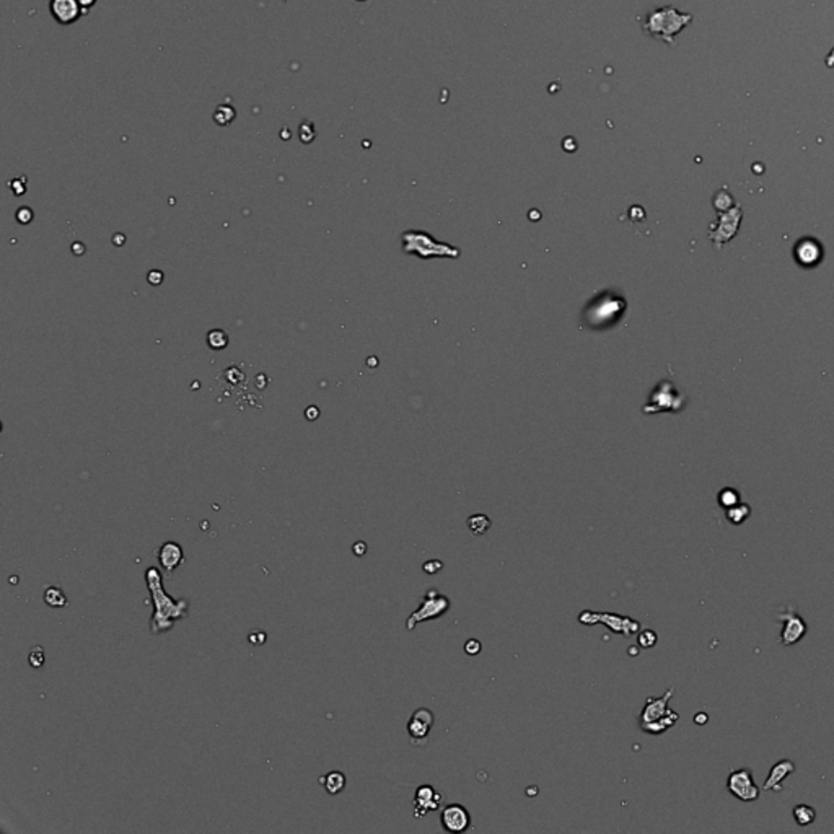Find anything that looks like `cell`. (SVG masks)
Segmentation results:
<instances>
[{
  "label": "cell",
  "instance_id": "19",
  "mask_svg": "<svg viewBox=\"0 0 834 834\" xmlns=\"http://www.w3.org/2000/svg\"><path fill=\"white\" fill-rule=\"evenodd\" d=\"M45 601L51 608H64L69 605L67 597L59 587H47L45 590Z\"/></svg>",
  "mask_w": 834,
  "mask_h": 834
},
{
  "label": "cell",
  "instance_id": "26",
  "mask_svg": "<svg viewBox=\"0 0 834 834\" xmlns=\"http://www.w3.org/2000/svg\"><path fill=\"white\" fill-rule=\"evenodd\" d=\"M352 552H354L355 556L362 557L367 552V544L364 543V541H357V543H354V546H352Z\"/></svg>",
  "mask_w": 834,
  "mask_h": 834
},
{
  "label": "cell",
  "instance_id": "13",
  "mask_svg": "<svg viewBox=\"0 0 834 834\" xmlns=\"http://www.w3.org/2000/svg\"><path fill=\"white\" fill-rule=\"evenodd\" d=\"M795 258L801 266H813L821 259V248L815 240H801L795 248Z\"/></svg>",
  "mask_w": 834,
  "mask_h": 834
},
{
  "label": "cell",
  "instance_id": "11",
  "mask_svg": "<svg viewBox=\"0 0 834 834\" xmlns=\"http://www.w3.org/2000/svg\"><path fill=\"white\" fill-rule=\"evenodd\" d=\"M792 772H795V762L794 761H790V760L777 761L776 765L771 767V771H769V776L766 777L765 784H762V789L772 790V792H781L782 782Z\"/></svg>",
  "mask_w": 834,
  "mask_h": 834
},
{
  "label": "cell",
  "instance_id": "4",
  "mask_svg": "<svg viewBox=\"0 0 834 834\" xmlns=\"http://www.w3.org/2000/svg\"><path fill=\"white\" fill-rule=\"evenodd\" d=\"M727 790L741 801H755L760 799V787L756 785L748 767L735 769L729 774Z\"/></svg>",
  "mask_w": 834,
  "mask_h": 834
},
{
  "label": "cell",
  "instance_id": "18",
  "mask_svg": "<svg viewBox=\"0 0 834 834\" xmlns=\"http://www.w3.org/2000/svg\"><path fill=\"white\" fill-rule=\"evenodd\" d=\"M792 813H794V818H795V821H797L799 826H809L816 820V810L813 809V806L805 805V804L795 806Z\"/></svg>",
  "mask_w": 834,
  "mask_h": 834
},
{
  "label": "cell",
  "instance_id": "6",
  "mask_svg": "<svg viewBox=\"0 0 834 834\" xmlns=\"http://www.w3.org/2000/svg\"><path fill=\"white\" fill-rule=\"evenodd\" d=\"M440 823L442 828L447 833L463 834L471 828V815L467 806L459 804H450L442 809Z\"/></svg>",
  "mask_w": 834,
  "mask_h": 834
},
{
  "label": "cell",
  "instance_id": "29",
  "mask_svg": "<svg viewBox=\"0 0 834 834\" xmlns=\"http://www.w3.org/2000/svg\"><path fill=\"white\" fill-rule=\"evenodd\" d=\"M826 67H830V69L834 67V47H833V51L830 52V56L826 57Z\"/></svg>",
  "mask_w": 834,
  "mask_h": 834
},
{
  "label": "cell",
  "instance_id": "30",
  "mask_svg": "<svg viewBox=\"0 0 834 834\" xmlns=\"http://www.w3.org/2000/svg\"><path fill=\"white\" fill-rule=\"evenodd\" d=\"M629 655H637V649H636V647H634V649L631 647V649H629Z\"/></svg>",
  "mask_w": 834,
  "mask_h": 834
},
{
  "label": "cell",
  "instance_id": "16",
  "mask_svg": "<svg viewBox=\"0 0 834 834\" xmlns=\"http://www.w3.org/2000/svg\"><path fill=\"white\" fill-rule=\"evenodd\" d=\"M467 525L469 532L474 536H483L491 530L492 522L489 517L484 515V513H476V515H471L467 518Z\"/></svg>",
  "mask_w": 834,
  "mask_h": 834
},
{
  "label": "cell",
  "instance_id": "27",
  "mask_svg": "<svg viewBox=\"0 0 834 834\" xmlns=\"http://www.w3.org/2000/svg\"><path fill=\"white\" fill-rule=\"evenodd\" d=\"M707 720H709V716H707L706 712H697L696 716H695V722H696L697 725H704V724H707Z\"/></svg>",
  "mask_w": 834,
  "mask_h": 834
},
{
  "label": "cell",
  "instance_id": "22",
  "mask_svg": "<svg viewBox=\"0 0 834 834\" xmlns=\"http://www.w3.org/2000/svg\"><path fill=\"white\" fill-rule=\"evenodd\" d=\"M45 649L41 646H36L31 649V652L28 653V663L31 665L33 668H41L42 665H45Z\"/></svg>",
  "mask_w": 834,
  "mask_h": 834
},
{
  "label": "cell",
  "instance_id": "20",
  "mask_svg": "<svg viewBox=\"0 0 834 834\" xmlns=\"http://www.w3.org/2000/svg\"><path fill=\"white\" fill-rule=\"evenodd\" d=\"M740 501H741L740 492L733 489V487H725V489L720 491L719 496H717L719 505L722 507L724 510H727V508L736 505V503H740Z\"/></svg>",
  "mask_w": 834,
  "mask_h": 834
},
{
  "label": "cell",
  "instance_id": "25",
  "mask_svg": "<svg viewBox=\"0 0 834 834\" xmlns=\"http://www.w3.org/2000/svg\"><path fill=\"white\" fill-rule=\"evenodd\" d=\"M481 649H483V646H481V642L476 641V639H469V641L464 644V652H467L469 657H474V655L481 653Z\"/></svg>",
  "mask_w": 834,
  "mask_h": 834
},
{
  "label": "cell",
  "instance_id": "24",
  "mask_svg": "<svg viewBox=\"0 0 834 834\" xmlns=\"http://www.w3.org/2000/svg\"><path fill=\"white\" fill-rule=\"evenodd\" d=\"M443 569V562L440 559H429L425 561L424 564H422V571H424L427 576H435Z\"/></svg>",
  "mask_w": 834,
  "mask_h": 834
},
{
  "label": "cell",
  "instance_id": "23",
  "mask_svg": "<svg viewBox=\"0 0 834 834\" xmlns=\"http://www.w3.org/2000/svg\"><path fill=\"white\" fill-rule=\"evenodd\" d=\"M207 341L214 349H222V348H225V344H227V336L224 334V331H212L209 334Z\"/></svg>",
  "mask_w": 834,
  "mask_h": 834
},
{
  "label": "cell",
  "instance_id": "8",
  "mask_svg": "<svg viewBox=\"0 0 834 834\" xmlns=\"http://www.w3.org/2000/svg\"><path fill=\"white\" fill-rule=\"evenodd\" d=\"M442 795L432 785H419L414 794V813L417 818H424L430 811L440 809Z\"/></svg>",
  "mask_w": 834,
  "mask_h": 834
},
{
  "label": "cell",
  "instance_id": "7",
  "mask_svg": "<svg viewBox=\"0 0 834 834\" xmlns=\"http://www.w3.org/2000/svg\"><path fill=\"white\" fill-rule=\"evenodd\" d=\"M435 722V716L430 709L419 707L416 709L408 722V733L414 743H425L429 738L430 729Z\"/></svg>",
  "mask_w": 834,
  "mask_h": 834
},
{
  "label": "cell",
  "instance_id": "28",
  "mask_svg": "<svg viewBox=\"0 0 834 834\" xmlns=\"http://www.w3.org/2000/svg\"><path fill=\"white\" fill-rule=\"evenodd\" d=\"M79 4L82 5L84 13H86V12H88V8L93 7V5L96 4V0H79Z\"/></svg>",
  "mask_w": 834,
  "mask_h": 834
},
{
  "label": "cell",
  "instance_id": "12",
  "mask_svg": "<svg viewBox=\"0 0 834 834\" xmlns=\"http://www.w3.org/2000/svg\"><path fill=\"white\" fill-rule=\"evenodd\" d=\"M159 561L160 566L165 569L168 573H173L184 562V552L183 548L175 541H168L161 546L159 551Z\"/></svg>",
  "mask_w": 834,
  "mask_h": 834
},
{
  "label": "cell",
  "instance_id": "21",
  "mask_svg": "<svg viewBox=\"0 0 834 834\" xmlns=\"http://www.w3.org/2000/svg\"><path fill=\"white\" fill-rule=\"evenodd\" d=\"M657 642H658V636H657V632H655V631L646 629V631L639 632L637 644L642 649H652V647L657 646Z\"/></svg>",
  "mask_w": 834,
  "mask_h": 834
},
{
  "label": "cell",
  "instance_id": "15",
  "mask_svg": "<svg viewBox=\"0 0 834 834\" xmlns=\"http://www.w3.org/2000/svg\"><path fill=\"white\" fill-rule=\"evenodd\" d=\"M319 782L324 789H326V792L329 795H338L339 792H343L344 787H345V776L341 771H333L326 774V776L319 779Z\"/></svg>",
  "mask_w": 834,
  "mask_h": 834
},
{
  "label": "cell",
  "instance_id": "14",
  "mask_svg": "<svg viewBox=\"0 0 834 834\" xmlns=\"http://www.w3.org/2000/svg\"><path fill=\"white\" fill-rule=\"evenodd\" d=\"M678 719H680L678 712H675V711H671V709H668L667 714H665L663 717H660L658 720H655V722L641 725V729H642V732H646V733L660 735V733L667 732V730H670L671 727H673V725L676 722H678Z\"/></svg>",
  "mask_w": 834,
  "mask_h": 834
},
{
  "label": "cell",
  "instance_id": "5",
  "mask_svg": "<svg viewBox=\"0 0 834 834\" xmlns=\"http://www.w3.org/2000/svg\"><path fill=\"white\" fill-rule=\"evenodd\" d=\"M779 619L782 622L781 636H779V644L782 647L795 646L809 632V626L797 611H784L779 615Z\"/></svg>",
  "mask_w": 834,
  "mask_h": 834
},
{
  "label": "cell",
  "instance_id": "9",
  "mask_svg": "<svg viewBox=\"0 0 834 834\" xmlns=\"http://www.w3.org/2000/svg\"><path fill=\"white\" fill-rule=\"evenodd\" d=\"M673 695H675V687H670V690L665 691L663 696L647 697L646 706H644L641 716H639V725L651 724V722H655V720H658L660 717H663L670 709L668 702H670L671 697H673Z\"/></svg>",
  "mask_w": 834,
  "mask_h": 834
},
{
  "label": "cell",
  "instance_id": "2",
  "mask_svg": "<svg viewBox=\"0 0 834 834\" xmlns=\"http://www.w3.org/2000/svg\"><path fill=\"white\" fill-rule=\"evenodd\" d=\"M450 606L452 601L448 600V597L438 593L434 588L429 590V592L425 593V597L422 598L419 608L408 617V621H406V629L413 631L422 621H432L437 619V617H442L448 610H450Z\"/></svg>",
  "mask_w": 834,
  "mask_h": 834
},
{
  "label": "cell",
  "instance_id": "3",
  "mask_svg": "<svg viewBox=\"0 0 834 834\" xmlns=\"http://www.w3.org/2000/svg\"><path fill=\"white\" fill-rule=\"evenodd\" d=\"M578 621H581L582 624H587V626H593V624H597V622H603V624L608 626L613 632H617V634H624V636L636 634V632L641 629V622L632 621L631 617L611 615V613H600V611H582V615L578 616Z\"/></svg>",
  "mask_w": 834,
  "mask_h": 834
},
{
  "label": "cell",
  "instance_id": "17",
  "mask_svg": "<svg viewBox=\"0 0 834 834\" xmlns=\"http://www.w3.org/2000/svg\"><path fill=\"white\" fill-rule=\"evenodd\" d=\"M751 517V507L748 503H736V505L730 507L725 510V518L729 520L732 525H741L745 523L746 520Z\"/></svg>",
  "mask_w": 834,
  "mask_h": 834
},
{
  "label": "cell",
  "instance_id": "10",
  "mask_svg": "<svg viewBox=\"0 0 834 834\" xmlns=\"http://www.w3.org/2000/svg\"><path fill=\"white\" fill-rule=\"evenodd\" d=\"M50 8L52 17L61 25L74 23L84 13V8L79 4V0H51Z\"/></svg>",
  "mask_w": 834,
  "mask_h": 834
},
{
  "label": "cell",
  "instance_id": "1",
  "mask_svg": "<svg viewBox=\"0 0 834 834\" xmlns=\"http://www.w3.org/2000/svg\"><path fill=\"white\" fill-rule=\"evenodd\" d=\"M691 21V13L680 12L673 5H667L649 12L642 21V30L655 40L673 45L676 35H680Z\"/></svg>",
  "mask_w": 834,
  "mask_h": 834
}]
</instances>
